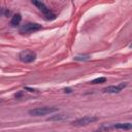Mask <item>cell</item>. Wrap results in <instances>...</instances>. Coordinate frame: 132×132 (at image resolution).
Segmentation results:
<instances>
[{
	"label": "cell",
	"instance_id": "1",
	"mask_svg": "<svg viewBox=\"0 0 132 132\" xmlns=\"http://www.w3.org/2000/svg\"><path fill=\"white\" fill-rule=\"evenodd\" d=\"M58 111V107H50V106H43V107H37V108H33L30 109L28 112L31 116L34 117H39V116H44V114H48L52 112H56Z\"/></svg>",
	"mask_w": 132,
	"mask_h": 132
},
{
	"label": "cell",
	"instance_id": "2",
	"mask_svg": "<svg viewBox=\"0 0 132 132\" xmlns=\"http://www.w3.org/2000/svg\"><path fill=\"white\" fill-rule=\"evenodd\" d=\"M40 29H42V26L37 23H27L19 29V32L21 34H26V33H33L39 31Z\"/></svg>",
	"mask_w": 132,
	"mask_h": 132
},
{
	"label": "cell",
	"instance_id": "3",
	"mask_svg": "<svg viewBox=\"0 0 132 132\" xmlns=\"http://www.w3.org/2000/svg\"><path fill=\"white\" fill-rule=\"evenodd\" d=\"M98 121V118L97 117H94V116H86V117H82V118H79L75 121H73L71 124L73 126H76V127H82V126H87L89 124H92L94 122Z\"/></svg>",
	"mask_w": 132,
	"mask_h": 132
},
{
	"label": "cell",
	"instance_id": "4",
	"mask_svg": "<svg viewBox=\"0 0 132 132\" xmlns=\"http://www.w3.org/2000/svg\"><path fill=\"white\" fill-rule=\"evenodd\" d=\"M19 59L24 62V63H31L33 61H35L36 59V53L33 52L32 50H25L22 51L19 55Z\"/></svg>",
	"mask_w": 132,
	"mask_h": 132
},
{
	"label": "cell",
	"instance_id": "5",
	"mask_svg": "<svg viewBox=\"0 0 132 132\" xmlns=\"http://www.w3.org/2000/svg\"><path fill=\"white\" fill-rule=\"evenodd\" d=\"M127 86V82H121L118 86H109L103 89V92L105 93H119L121 92L125 87Z\"/></svg>",
	"mask_w": 132,
	"mask_h": 132
},
{
	"label": "cell",
	"instance_id": "6",
	"mask_svg": "<svg viewBox=\"0 0 132 132\" xmlns=\"http://www.w3.org/2000/svg\"><path fill=\"white\" fill-rule=\"evenodd\" d=\"M111 129H117V130H131L132 124L131 123H117L110 126Z\"/></svg>",
	"mask_w": 132,
	"mask_h": 132
},
{
	"label": "cell",
	"instance_id": "7",
	"mask_svg": "<svg viewBox=\"0 0 132 132\" xmlns=\"http://www.w3.org/2000/svg\"><path fill=\"white\" fill-rule=\"evenodd\" d=\"M32 4H34V5H35V6H36V7H37V8H38V9H39V10H40L44 15H45V14H47L48 12H51V11H50V9L44 5V3L40 2V1H32Z\"/></svg>",
	"mask_w": 132,
	"mask_h": 132
},
{
	"label": "cell",
	"instance_id": "8",
	"mask_svg": "<svg viewBox=\"0 0 132 132\" xmlns=\"http://www.w3.org/2000/svg\"><path fill=\"white\" fill-rule=\"evenodd\" d=\"M21 21H22V15H21L20 13H16V14H14V15L11 18L10 25L13 26V27H14V26H18V25H20Z\"/></svg>",
	"mask_w": 132,
	"mask_h": 132
},
{
	"label": "cell",
	"instance_id": "9",
	"mask_svg": "<svg viewBox=\"0 0 132 132\" xmlns=\"http://www.w3.org/2000/svg\"><path fill=\"white\" fill-rule=\"evenodd\" d=\"M106 81V77H98V78H95V79H93L92 81H91V84H93V85H95V84H102V82H105Z\"/></svg>",
	"mask_w": 132,
	"mask_h": 132
},
{
	"label": "cell",
	"instance_id": "10",
	"mask_svg": "<svg viewBox=\"0 0 132 132\" xmlns=\"http://www.w3.org/2000/svg\"><path fill=\"white\" fill-rule=\"evenodd\" d=\"M89 58H90L89 55H80V56L74 57V60H77V61H85V60H88Z\"/></svg>",
	"mask_w": 132,
	"mask_h": 132
},
{
	"label": "cell",
	"instance_id": "11",
	"mask_svg": "<svg viewBox=\"0 0 132 132\" xmlns=\"http://www.w3.org/2000/svg\"><path fill=\"white\" fill-rule=\"evenodd\" d=\"M62 119H64V116L59 114V116H54L52 118H48L47 121H59V120H62Z\"/></svg>",
	"mask_w": 132,
	"mask_h": 132
},
{
	"label": "cell",
	"instance_id": "12",
	"mask_svg": "<svg viewBox=\"0 0 132 132\" xmlns=\"http://www.w3.org/2000/svg\"><path fill=\"white\" fill-rule=\"evenodd\" d=\"M44 16H45V19H46V20H50V21H52V20H55V19H56V14H55V13H53V12H48V13H47V14H45Z\"/></svg>",
	"mask_w": 132,
	"mask_h": 132
},
{
	"label": "cell",
	"instance_id": "13",
	"mask_svg": "<svg viewBox=\"0 0 132 132\" xmlns=\"http://www.w3.org/2000/svg\"><path fill=\"white\" fill-rule=\"evenodd\" d=\"M10 11L5 8H0V15H9Z\"/></svg>",
	"mask_w": 132,
	"mask_h": 132
},
{
	"label": "cell",
	"instance_id": "14",
	"mask_svg": "<svg viewBox=\"0 0 132 132\" xmlns=\"http://www.w3.org/2000/svg\"><path fill=\"white\" fill-rule=\"evenodd\" d=\"M64 92H65V93H71L72 90H71L70 88H65V89H64Z\"/></svg>",
	"mask_w": 132,
	"mask_h": 132
},
{
	"label": "cell",
	"instance_id": "15",
	"mask_svg": "<svg viewBox=\"0 0 132 132\" xmlns=\"http://www.w3.org/2000/svg\"><path fill=\"white\" fill-rule=\"evenodd\" d=\"M25 89H26V90H29L30 92H34V91H37V90H34V89H31V88H29V87H26Z\"/></svg>",
	"mask_w": 132,
	"mask_h": 132
}]
</instances>
